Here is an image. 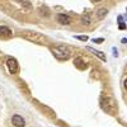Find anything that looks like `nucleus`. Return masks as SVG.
I'll list each match as a JSON object with an SVG mask.
<instances>
[{
  "instance_id": "f257e3e1",
  "label": "nucleus",
  "mask_w": 127,
  "mask_h": 127,
  "mask_svg": "<svg viewBox=\"0 0 127 127\" xmlns=\"http://www.w3.org/2000/svg\"><path fill=\"white\" fill-rule=\"evenodd\" d=\"M19 37H22L29 42H34V43H45L46 42V37L34 31H22L19 32Z\"/></svg>"
},
{
  "instance_id": "f03ea898",
  "label": "nucleus",
  "mask_w": 127,
  "mask_h": 127,
  "mask_svg": "<svg viewBox=\"0 0 127 127\" xmlns=\"http://www.w3.org/2000/svg\"><path fill=\"white\" fill-rule=\"evenodd\" d=\"M52 54L57 60H69L71 57V50L66 45H57L51 48Z\"/></svg>"
},
{
  "instance_id": "7ed1b4c3",
  "label": "nucleus",
  "mask_w": 127,
  "mask_h": 127,
  "mask_svg": "<svg viewBox=\"0 0 127 127\" xmlns=\"http://www.w3.org/2000/svg\"><path fill=\"white\" fill-rule=\"evenodd\" d=\"M6 67L10 74H15L18 71V61L14 57H9L6 60Z\"/></svg>"
},
{
  "instance_id": "20e7f679",
  "label": "nucleus",
  "mask_w": 127,
  "mask_h": 127,
  "mask_svg": "<svg viewBox=\"0 0 127 127\" xmlns=\"http://www.w3.org/2000/svg\"><path fill=\"white\" fill-rule=\"evenodd\" d=\"M12 122L15 127H24L26 126V121L24 118L22 117V116H19V114H14L13 117H12Z\"/></svg>"
},
{
  "instance_id": "39448f33",
  "label": "nucleus",
  "mask_w": 127,
  "mask_h": 127,
  "mask_svg": "<svg viewBox=\"0 0 127 127\" xmlns=\"http://www.w3.org/2000/svg\"><path fill=\"white\" fill-rule=\"evenodd\" d=\"M12 34H13V32L9 27L0 26V38H9V37H12Z\"/></svg>"
},
{
  "instance_id": "423d86ee",
  "label": "nucleus",
  "mask_w": 127,
  "mask_h": 127,
  "mask_svg": "<svg viewBox=\"0 0 127 127\" xmlns=\"http://www.w3.org/2000/svg\"><path fill=\"white\" fill-rule=\"evenodd\" d=\"M56 20L59 23H61V24H70V22H71V18L69 17V15H66V14H57V17H56Z\"/></svg>"
},
{
  "instance_id": "0eeeda50",
  "label": "nucleus",
  "mask_w": 127,
  "mask_h": 127,
  "mask_svg": "<svg viewBox=\"0 0 127 127\" xmlns=\"http://www.w3.org/2000/svg\"><path fill=\"white\" fill-rule=\"evenodd\" d=\"M74 65H75L78 69H80V70H85L88 67V64L84 61L81 57H76L75 60H74Z\"/></svg>"
},
{
  "instance_id": "6e6552de",
  "label": "nucleus",
  "mask_w": 127,
  "mask_h": 127,
  "mask_svg": "<svg viewBox=\"0 0 127 127\" xmlns=\"http://www.w3.org/2000/svg\"><path fill=\"white\" fill-rule=\"evenodd\" d=\"M87 50L90 51L92 54H94L95 56H98L102 61H107V56H105L103 52H100V51H98V50H95V48H92V47H87Z\"/></svg>"
},
{
  "instance_id": "1a4fd4ad",
  "label": "nucleus",
  "mask_w": 127,
  "mask_h": 127,
  "mask_svg": "<svg viewBox=\"0 0 127 127\" xmlns=\"http://www.w3.org/2000/svg\"><path fill=\"white\" fill-rule=\"evenodd\" d=\"M108 14V10L105 9V8H102V9H98V12H97V15H98V18L99 19H102V18H104L105 15Z\"/></svg>"
},
{
  "instance_id": "9d476101",
  "label": "nucleus",
  "mask_w": 127,
  "mask_h": 127,
  "mask_svg": "<svg viewBox=\"0 0 127 127\" xmlns=\"http://www.w3.org/2000/svg\"><path fill=\"white\" fill-rule=\"evenodd\" d=\"M81 23L85 24V26H89V24H90V18H89L88 15H84V17L81 18Z\"/></svg>"
},
{
  "instance_id": "9b49d317",
  "label": "nucleus",
  "mask_w": 127,
  "mask_h": 127,
  "mask_svg": "<svg viewBox=\"0 0 127 127\" xmlns=\"http://www.w3.org/2000/svg\"><path fill=\"white\" fill-rule=\"evenodd\" d=\"M118 28L120 29H126V24L122 22V17L121 15L118 17Z\"/></svg>"
},
{
  "instance_id": "f8f14e48",
  "label": "nucleus",
  "mask_w": 127,
  "mask_h": 127,
  "mask_svg": "<svg viewBox=\"0 0 127 127\" xmlns=\"http://www.w3.org/2000/svg\"><path fill=\"white\" fill-rule=\"evenodd\" d=\"M39 14H41V15H45V17H48V15H50V12H47L46 8H42V9L39 8Z\"/></svg>"
},
{
  "instance_id": "ddd939ff",
  "label": "nucleus",
  "mask_w": 127,
  "mask_h": 127,
  "mask_svg": "<svg viewBox=\"0 0 127 127\" xmlns=\"http://www.w3.org/2000/svg\"><path fill=\"white\" fill-rule=\"evenodd\" d=\"M75 38L79 41H88V36H75Z\"/></svg>"
},
{
  "instance_id": "4468645a",
  "label": "nucleus",
  "mask_w": 127,
  "mask_h": 127,
  "mask_svg": "<svg viewBox=\"0 0 127 127\" xmlns=\"http://www.w3.org/2000/svg\"><path fill=\"white\" fill-rule=\"evenodd\" d=\"M94 43H103L104 42V38H94V39H92Z\"/></svg>"
},
{
  "instance_id": "2eb2a0df",
  "label": "nucleus",
  "mask_w": 127,
  "mask_h": 127,
  "mask_svg": "<svg viewBox=\"0 0 127 127\" xmlns=\"http://www.w3.org/2000/svg\"><path fill=\"white\" fill-rule=\"evenodd\" d=\"M15 3H19V4H23L24 3V0H14Z\"/></svg>"
},
{
  "instance_id": "dca6fc26",
  "label": "nucleus",
  "mask_w": 127,
  "mask_h": 127,
  "mask_svg": "<svg viewBox=\"0 0 127 127\" xmlns=\"http://www.w3.org/2000/svg\"><path fill=\"white\" fill-rule=\"evenodd\" d=\"M93 3H99V1H102V0H92Z\"/></svg>"
}]
</instances>
